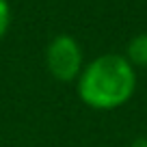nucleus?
Instances as JSON below:
<instances>
[{
	"mask_svg": "<svg viewBox=\"0 0 147 147\" xmlns=\"http://www.w3.org/2000/svg\"><path fill=\"white\" fill-rule=\"evenodd\" d=\"M132 147H147V136H141L132 143Z\"/></svg>",
	"mask_w": 147,
	"mask_h": 147,
	"instance_id": "obj_5",
	"label": "nucleus"
},
{
	"mask_svg": "<svg viewBox=\"0 0 147 147\" xmlns=\"http://www.w3.org/2000/svg\"><path fill=\"white\" fill-rule=\"evenodd\" d=\"M11 22V9H9V2L7 0H0V39L5 37L7 28H9Z\"/></svg>",
	"mask_w": 147,
	"mask_h": 147,
	"instance_id": "obj_4",
	"label": "nucleus"
},
{
	"mask_svg": "<svg viewBox=\"0 0 147 147\" xmlns=\"http://www.w3.org/2000/svg\"><path fill=\"white\" fill-rule=\"evenodd\" d=\"M46 63L56 80L69 82L82 71V50L78 41L69 35H59L52 39L46 52Z\"/></svg>",
	"mask_w": 147,
	"mask_h": 147,
	"instance_id": "obj_2",
	"label": "nucleus"
},
{
	"mask_svg": "<svg viewBox=\"0 0 147 147\" xmlns=\"http://www.w3.org/2000/svg\"><path fill=\"white\" fill-rule=\"evenodd\" d=\"M136 87V74L128 59L104 54L91 61L78 76V95L87 106L113 110L125 104Z\"/></svg>",
	"mask_w": 147,
	"mask_h": 147,
	"instance_id": "obj_1",
	"label": "nucleus"
},
{
	"mask_svg": "<svg viewBox=\"0 0 147 147\" xmlns=\"http://www.w3.org/2000/svg\"><path fill=\"white\" fill-rule=\"evenodd\" d=\"M128 61L130 65L147 67V32H141L130 41L128 46Z\"/></svg>",
	"mask_w": 147,
	"mask_h": 147,
	"instance_id": "obj_3",
	"label": "nucleus"
}]
</instances>
